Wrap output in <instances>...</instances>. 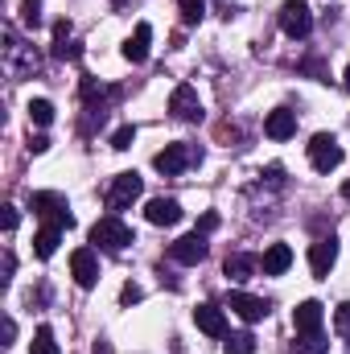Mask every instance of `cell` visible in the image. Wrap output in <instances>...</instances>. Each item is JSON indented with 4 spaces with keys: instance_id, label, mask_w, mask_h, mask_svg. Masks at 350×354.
Wrapping results in <instances>:
<instances>
[{
    "instance_id": "obj_10",
    "label": "cell",
    "mask_w": 350,
    "mask_h": 354,
    "mask_svg": "<svg viewBox=\"0 0 350 354\" xmlns=\"http://www.w3.org/2000/svg\"><path fill=\"white\" fill-rule=\"evenodd\" d=\"M206 248H210L206 235H202V231H190V235H181L174 248H169V256H174L177 264L190 268V264H202V260H206Z\"/></svg>"
},
{
    "instance_id": "obj_20",
    "label": "cell",
    "mask_w": 350,
    "mask_h": 354,
    "mask_svg": "<svg viewBox=\"0 0 350 354\" xmlns=\"http://www.w3.org/2000/svg\"><path fill=\"white\" fill-rule=\"evenodd\" d=\"M58 239H62L58 227H42V231L33 235V256H37V260H50V256L58 252Z\"/></svg>"
},
{
    "instance_id": "obj_29",
    "label": "cell",
    "mask_w": 350,
    "mask_h": 354,
    "mask_svg": "<svg viewBox=\"0 0 350 354\" xmlns=\"http://www.w3.org/2000/svg\"><path fill=\"white\" fill-rule=\"evenodd\" d=\"M79 54H83V50H79V41H75V37H71V41H58V46H54V58H58V62H75Z\"/></svg>"
},
{
    "instance_id": "obj_38",
    "label": "cell",
    "mask_w": 350,
    "mask_h": 354,
    "mask_svg": "<svg viewBox=\"0 0 350 354\" xmlns=\"http://www.w3.org/2000/svg\"><path fill=\"white\" fill-rule=\"evenodd\" d=\"M95 354H111V342H107V338H99V342H95Z\"/></svg>"
},
{
    "instance_id": "obj_23",
    "label": "cell",
    "mask_w": 350,
    "mask_h": 354,
    "mask_svg": "<svg viewBox=\"0 0 350 354\" xmlns=\"http://www.w3.org/2000/svg\"><path fill=\"white\" fill-rule=\"evenodd\" d=\"M29 354H62V351H58V342H54V330H50V326H37Z\"/></svg>"
},
{
    "instance_id": "obj_4",
    "label": "cell",
    "mask_w": 350,
    "mask_h": 354,
    "mask_svg": "<svg viewBox=\"0 0 350 354\" xmlns=\"http://www.w3.org/2000/svg\"><path fill=\"white\" fill-rule=\"evenodd\" d=\"M198 161H202V149H198V145H165V149L153 157L157 174H165V177H177L181 169H190V165H198Z\"/></svg>"
},
{
    "instance_id": "obj_37",
    "label": "cell",
    "mask_w": 350,
    "mask_h": 354,
    "mask_svg": "<svg viewBox=\"0 0 350 354\" xmlns=\"http://www.w3.org/2000/svg\"><path fill=\"white\" fill-rule=\"evenodd\" d=\"M12 268H17V260H12V252H4V280H12Z\"/></svg>"
},
{
    "instance_id": "obj_11",
    "label": "cell",
    "mask_w": 350,
    "mask_h": 354,
    "mask_svg": "<svg viewBox=\"0 0 350 354\" xmlns=\"http://www.w3.org/2000/svg\"><path fill=\"white\" fill-rule=\"evenodd\" d=\"M194 326H198L202 334H210V338H227V313H223L214 301H202V305L194 309Z\"/></svg>"
},
{
    "instance_id": "obj_16",
    "label": "cell",
    "mask_w": 350,
    "mask_h": 354,
    "mask_svg": "<svg viewBox=\"0 0 350 354\" xmlns=\"http://www.w3.org/2000/svg\"><path fill=\"white\" fill-rule=\"evenodd\" d=\"M264 132H268L272 140H288V136L297 132V111H288V107H276V111H268V120H264Z\"/></svg>"
},
{
    "instance_id": "obj_9",
    "label": "cell",
    "mask_w": 350,
    "mask_h": 354,
    "mask_svg": "<svg viewBox=\"0 0 350 354\" xmlns=\"http://www.w3.org/2000/svg\"><path fill=\"white\" fill-rule=\"evenodd\" d=\"M169 111H174L177 120H185V124H198V120H202V99H198V91L190 87V83L174 87V95H169Z\"/></svg>"
},
{
    "instance_id": "obj_40",
    "label": "cell",
    "mask_w": 350,
    "mask_h": 354,
    "mask_svg": "<svg viewBox=\"0 0 350 354\" xmlns=\"http://www.w3.org/2000/svg\"><path fill=\"white\" fill-rule=\"evenodd\" d=\"M342 87H347V91H350V66H347V75H342Z\"/></svg>"
},
{
    "instance_id": "obj_22",
    "label": "cell",
    "mask_w": 350,
    "mask_h": 354,
    "mask_svg": "<svg viewBox=\"0 0 350 354\" xmlns=\"http://www.w3.org/2000/svg\"><path fill=\"white\" fill-rule=\"evenodd\" d=\"M223 351H227V354H256V338H252L248 330L227 334V338H223Z\"/></svg>"
},
{
    "instance_id": "obj_7",
    "label": "cell",
    "mask_w": 350,
    "mask_h": 354,
    "mask_svg": "<svg viewBox=\"0 0 350 354\" xmlns=\"http://www.w3.org/2000/svg\"><path fill=\"white\" fill-rule=\"evenodd\" d=\"M79 95H83V107H87L99 124H103V120H107V111H111V103H120V95H124V91H120V87H103V83H95V79H83Z\"/></svg>"
},
{
    "instance_id": "obj_6",
    "label": "cell",
    "mask_w": 350,
    "mask_h": 354,
    "mask_svg": "<svg viewBox=\"0 0 350 354\" xmlns=\"http://www.w3.org/2000/svg\"><path fill=\"white\" fill-rule=\"evenodd\" d=\"M140 194H145V177L136 174V169H132V174H116L111 189H107V210L120 214V210H128Z\"/></svg>"
},
{
    "instance_id": "obj_34",
    "label": "cell",
    "mask_w": 350,
    "mask_h": 354,
    "mask_svg": "<svg viewBox=\"0 0 350 354\" xmlns=\"http://www.w3.org/2000/svg\"><path fill=\"white\" fill-rule=\"evenodd\" d=\"M46 149H50L46 136H29V153H46Z\"/></svg>"
},
{
    "instance_id": "obj_28",
    "label": "cell",
    "mask_w": 350,
    "mask_h": 354,
    "mask_svg": "<svg viewBox=\"0 0 350 354\" xmlns=\"http://www.w3.org/2000/svg\"><path fill=\"white\" fill-rule=\"evenodd\" d=\"M132 140H136V128H132V124H124V128H116V132H111V149H120V153H124V149H132Z\"/></svg>"
},
{
    "instance_id": "obj_3",
    "label": "cell",
    "mask_w": 350,
    "mask_h": 354,
    "mask_svg": "<svg viewBox=\"0 0 350 354\" xmlns=\"http://www.w3.org/2000/svg\"><path fill=\"white\" fill-rule=\"evenodd\" d=\"M91 243L103 248V252H124V248L132 243V227L120 223V214H107V218H99V223L91 227Z\"/></svg>"
},
{
    "instance_id": "obj_30",
    "label": "cell",
    "mask_w": 350,
    "mask_h": 354,
    "mask_svg": "<svg viewBox=\"0 0 350 354\" xmlns=\"http://www.w3.org/2000/svg\"><path fill=\"white\" fill-rule=\"evenodd\" d=\"M301 71H309V75H317L322 83H330V79H326V66H322V58H305V62H301Z\"/></svg>"
},
{
    "instance_id": "obj_13",
    "label": "cell",
    "mask_w": 350,
    "mask_h": 354,
    "mask_svg": "<svg viewBox=\"0 0 350 354\" xmlns=\"http://www.w3.org/2000/svg\"><path fill=\"white\" fill-rule=\"evenodd\" d=\"M71 276H75L79 288H95V280H99V260H95L91 248H79V252L71 256Z\"/></svg>"
},
{
    "instance_id": "obj_25",
    "label": "cell",
    "mask_w": 350,
    "mask_h": 354,
    "mask_svg": "<svg viewBox=\"0 0 350 354\" xmlns=\"http://www.w3.org/2000/svg\"><path fill=\"white\" fill-rule=\"evenodd\" d=\"M177 8H181V21L185 25H198L206 17V0H177Z\"/></svg>"
},
{
    "instance_id": "obj_17",
    "label": "cell",
    "mask_w": 350,
    "mask_h": 354,
    "mask_svg": "<svg viewBox=\"0 0 350 354\" xmlns=\"http://www.w3.org/2000/svg\"><path fill=\"white\" fill-rule=\"evenodd\" d=\"M322 317H326L322 301H301V305L293 309V326H297V334H313V330H322Z\"/></svg>"
},
{
    "instance_id": "obj_26",
    "label": "cell",
    "mask_w": 350,
    "mask_h": 354,
    "mask_svg": "<svg viewBox=\"0 0 350 354\" xmlns=\"http://www.w3.org/2000/svg\"><path fill=\"white\" fill-rule=\"evenodd\" d=\"M334 330H338V338L350 346V301H342V305L334 309Z\"/></svg>"
},
{
    "instance_id": "obj_36",
    "label": "cell",
    "mask_w": 350,
    "mask_h": 354,
    "mask_svg": "<svg viewBox=\"0 0 350 354\" xmlns=\"http://www.w3.org/2000/svg\"><path fill=\"white\" fill-rule=\"evenodd\" d=\"M17 227V206H4V231H12Z\"/></svg>"
},
{
    "instance_id": "obj_5",
    "label": "cell",
    "mask_w": 350,
    "mask_h": 354,
    "mask_svg": "<svg viewBox=\"0 0 350 354\" xmlns=\"http://www.w3.org/2000/svg\"><path fill=\"white\" fill-rule=\"evenodd\" d=\"M305 153H309V165H313L317 174H330V169L342 165V145H338L330 132H317V136L305 145Z\"/></svg>"
},
{
    "instance_id": "obj_8",
    "label": "cell",
    "mask_w": 350,
    "mask_h": 354,
    "mask_svg": "<svg viewBox=\"0 0 350 354\" xmlns=\"http://www.w3.org/2000/svg\"><path fill=\"white\" fill-rule=\"evenodd\" d=\"M227 309H231L235 317H243V322H264V317H268V301L243 292V288H231V292H227Z\"/></svg>"
},
{
    "instance_id": "obj_35",
    "label": "cell",
    "mask_w": 350,
    "mask_h": 354,
    "mask_svg": "<svg viewBox=\"0 0 350 354\" xmlns=\"http://www.w3.org/2000/svg\"><path fill=\"white\" fill-rule=\"evenodd\" d=\"M12 338H17V322L4 317V346H12Z\"/></svg>"
},
{
    "instance_id": "obj_32",
    "label": "cell",
    "mask_w": 350,
    "mask_h": 354,
    "mask_svg": "<svg viewBox=\"0 0 350 354\" xmlns=\"http://www.w3.org/2000/svg\"><path fill=\"white\" fill-rule=\"evenodd\" d=\"M214 227H219V214H214V210H206V214L198 218V231H202V235H210Z\"/></svg>"
},
{
    "instance_id": "obj_33",
    "label": "cell",
    "mask_w": 350,
    "mask_h": 354,
    "mask_svg": "<svg viewBox=\"0 0 350 354\" xmlns=\"http://www.w3.org/2000/svg\"><path fill=\"white\" fill-rule=\"evenodd\" d=\"M140 297H145V292H140V284H124V292H120V301H124V305H136Z\"/></svg>"
},
{
    "instance_id": "obj_12",
    "label": "cell",
    "mask_w": 350,
    "mask_h": 354,
    "mask_svg": "<svg viewBox=\"0 0 350 354\" xmlns=\"http://www.w3.org/2000/svg\"><path fill=\"white\" fill-rule=\"evenodd\" d=\"M338 264V239L334 235H326V239H317L313 248H309V268H313V276H330V268Z\"/></svg>"
},
{
    "instance_id": "obj_19",
    "label": "cell",
    "mask_w": 350,
    "mask_h": 354,
    "mask_svg": "<svg viewBox=\"0 0 350 354\" xmlns=\"http://www.w3.org/2000/svg\"><path fill=\"white\" fill-rule=\"evenodd\" d=\"M256 268H260V260H256V256H243V252H235V256H227L223 272H227L235 284H243V280H252V276H256Z\"/></svg>"
},
{
    "instance_id": "obj_1",
    "label": "cell",
    "mask_w": 350,
    "mask_h": 354,
    "mask_svg": "<svg viewBox=\"0 0 350 354\" xmlns=\"http://www.w3.org/2000/svg\"><path fill=\"white\" fill-rule=\"evenodd\" d=\"M29 210L46 227H58V231H71L75 227V214H71V206H66L62 194H29Z\"/></svg>"
},
{
    "instance_id": "obj_15",
    "label": "cell",
    "mask_w": 350,
    "mask_h": 354,
    "mask_svg": "<svg viewBox=\"0 0 350 354\" xmlns=\"http://www.w3.org/2000/svg\"><path fill=\"white\" fill-rule=\"evenodd\" d=\"M149 41H153V25H149V21H140V25H136V33L124 41V58H128L132 66H140V62L149 58Z\"/></svg>"
},
{
    "instance_id": "obj_39",
    "label": "cell",
    "mask_w": 350,
    "mask_h": 354,
    "mask_svg": "<svg viewBox=\"0 0 350 354\" xmlns=\"http://www.w3.org/2000/svg\"><path fill=\"white\" fill-rule=\"evenodd\" d=\"M342 198H347V202H350V177H347V181H342Z\"/></svg>"
},
{
    "instance_id": "obj_31",
    "label": "cell",
    "mask_w": 350,
    "mask_h": 354,
    "mask_svg": "<svg viewBox=\"0 0 350 354\" xmlns=\"http://www.w3.org/2000/svg\"><path fill=\"white\" fill-rule=\"evenodd\" d=\"M58 41H71V21L62 17V21H54V46Z\"/></svg>"
},
{
    "instance_id": "obj_2",
    "label": "cell",
    "mask_w": 350,
    "mask_h": 354,
    "mask_svg": "<svg viewBox=\"0 0 350 354\" xmlns=\"http://www.w3.org/2000/svg\"><path fill=\"white\" fill-rule=\"evenodd\" d=\"M276 21H280V29H284L293 41H305V37L313 33V8H309L305 0H284L280 12H276Z\"/></svg>"
},
{
    "instance_id": "obj_14",
    "label": "cell",
    "mask_w": 350,
    "mask_h": 354,
    "mask_svg": "<svg viewBox=\"0 0 350 354\" xmlns=\"http://www.w3.org/2000/svg\"><path fill=\"white\" fill-rule=\"evenodd\" d=\"M145 218L153 227H174V223H181V202L177 198H153L145 206Z\"/></svg>"
},
{
    "instance_id": "obj_21",
    "label": "cell",
    "mask_w": 350,
    "mask_h": 354,
    "mask_svg": "<svg viewBox=\"0 0 350 354\" xmlns=\"http://www.w3.org/2000/svg\"><path fill=\"white\" fill-rule=\"evenodd\" d=\"M297 354H330V338L322 330L313 334H297Z\"/></svg>"
},
{
    "instance_id": "obj_24",
    "label": "cell",
    "mask_w": 350,
    "mask_h": 354,
    "mask_svg": "<svg viewBox=\"0 0 350 354\" xmlns=\"http://www.w3.org/2000/svg\"><path fill=\"white\" fill-rule=\"evenodd\" d=\"M29 120H33L37 128L54 124V103H50V99H29Z\"/></svg>"
},
{
    "instance_id": "obj_27",
    "label": "cell",
    "mask_w": 350,
    "mask_h": 354,
    "mask_svg": "<svg viewBox=\"0 0 350 354\" xmlns=\"http://www.w3.org/2000/svg\"><path fill=\"white\" fill-rule=\"evenodd\" d=\"M21 21L29 29H37L42 25V0H21Z\"/></svg>"
},
{
    "instance_id": "obj_18",
    "label": "cell",
    "mask_w": 350,
    "mask_h": 354,
    "mask_svg": "<svg viewBox=\"0 0 350 354\" xmlns=\"http://www.w3.org/2000/svg\"><path fill=\"white\" fill-rule=\"evenodd\" d=\"M260 268H264V276H280V272H288V268H293V248H288V243H272V248L264 252Z\"/></svg>"
}]
</instances>
